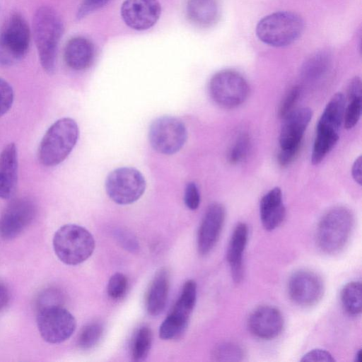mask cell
<instances>
[{
  "instance_id": "cell-7",
  "label": "cell",
  "mask_w": 362,
  "mask_h": 362,
  "mask_svg": "<svg viewBox=\"0 0 362 362\" xmlns=\"http://www.w3.org/2000/svg\"><path fill=\"white\" fill-rule=\"evenodd\" d=\"M30 41L29 26L19 13L12 14L0 30V65L12 66L27 54Z\"/></svg>"
},
{
  "instance_id": "cell-16",
  "label": "cell",
  "mask_w": 362,
  "mask_h": 362,
  "mask_svg": "<svg viewBox=\"0 0 362 362\" xmlns=\"http://www.w3.org/2000/svg\"><path fill=\"white\" fill-rule=\"evenodd\" d=\"M284 320L277 308L263 305L256 308L249 316L247 325L250 331L257 337L271 339L281 332Z\"/></svg>"
},
{
  "instance_id": "cell-1",
  "label": "cell",
  "mask_w": 362,
  "mask_h": 362,
  "mask_svg": "<svg viewBox=\"0 0 362 362\" xmlns=\"http://www.w3.org/2000/svg\"><path fill=\"white\" fill-rule=\"evenodd\" d=\"M33 35L42 69L52 74L56 67L57 47L63 35V22L58 13L47 6L35 11Z\"/></svg>"
},
{
  "instance_id": "cell-31",
  "label": "cell",
  "mask_w": 362,
  "mask_h": 362,
  "mask_svg": "<svg viewBox=\"0 0 362 362\" xmlns=\"http://www.w3.org/2000/svg\"><path fill=\"white\" fill-rule=\"evenodd\" d=\"M250 147L251 141L249 135L246 133L240 134L228 151V162L232 165L242 163L247 157Z\"/></svg>"
},
{
  "instance_id": "cell-35",
  "label": "cell",
  "mask_w": 362,
  "mask_h": 362,
  "mask_svg": "<svg viewBox=\"0 0 362 362\" xmlns=\"http://www.w3.org/2000/svg\"><path fill=\"white\" fill-rule=\"evenodd\" d=\"M300 94L299 86H294L290 88L282 100L278 110V115L280 118L285 117L293 110L295 104L298 100Z\"/></svg>"
},
{
  "instance_id": "cell-20",
  "label": "cell",
  "mask_w": 362,
  "mask_h": 362,
  "mask_svg": "<svg viewBox=\"0 0 362 362\" xmlns=\"http://www.w3.org/2000/svg\"><path fill=\"white\" fill-rule=\"evenodd\" d=\"M248 237V228L245 223H239L233 230L227 250V259L231 276L235 283L243 278V255Z\"/></svg>"
},
{
  "instance_id": "cell-44",
  "label": "cell",
  "mask_w": 362,
  "mask_h": 362,
  "mask_svg": "<svg viewBox=\"0 0 362 362\" xmlns=\"http://www.w3.org/2000/svg\"><path fill=\"white\" fill-rule=\"evenodd\" d=\"M10 293L7 287L0 281V311H1L8 303Z\"/></svg>"
},
{
  "instance_id": "cell-27",
  "label": "cell",
  "mask_w": 362,
  "mask_h": 362,
  "mask_svg": "<svg viewBox=\"0 0 362 362\" xmlns=\"http://www.w3.org/2000/svg\"><path fill=\"white\" fill-rule=\"evenodd\" d=\"M152 343V333L148 327H140L136 333L132 346V357L134 361H144L149 353Z\"/></svg>"
},
{
  "instance_id": "cell-15",
  "label": "cell",
  "mask_w": 362,
  "mask_h": 362,
  "mask_svg": "<svg viewBox=\"0 0 362 362\" xmlns=\"http://www.w3.org/2000/svg\"><path fill=\"white\" fill-rule=\"evenodd\" d=\"M226 218L225 207L220 203L210 204L201 222L197 235L199 253L205 255L216 244Z\"/></svg>"
},
{
  "instance_id": "cell-11",
  "label": "cell",
  "mask_w": 362,
  "mask_h": 362,
  "mask_svg": "<svg viewBox=\"0 0 362 362\" xmlns=\"http://www.w3.org/2000/svg\"><path fill=\"white\" fill-rule=\"evenodd\" d=\"M37 325L42 338L49 344L67 340L74 332L76 322L73 315L62 305L37 310Z\"/></svg>"
},
{
  "instance_id": "cell-26",
  "label": "cell",
  "mask_w": 362,
  "mask_h": 362,
  "mask_svg": "<svg viewBox=\"0 0 362 362\" xmlns=\"http://www.w3.org/2000/svg\"><path fill=\"white\" fill-rule=\"evenodd\" d=\"M361 284L351 281L346 284L341 292V302L344 310L351 315L361 313L362 308Z\"/></svg>"
},
{
  "instance_id": "cell-23",
  "label": "cell",
  "mask_w": 362,
  "mask_h": 362,
  "mask_svg": "<svg viewBox=\"0 0 362 362\" xmlns=\"http://www.w3.org/2000/svg\"><path fill=\"white\" fill-rule=\"evenodd\" d=\"M187 15L191 22L202 28L214 25L220 16L218 0H188Z\"/></svg>"
},
{
  "instance_id": "cell-45",
  "label": "cell",
  "mask_w": 362,
  "mask_h": 362,
  "mask_svg": "<svg viewBox=\"0 0 362 362\" xmlns=\"http://www.w3.org/2000/svg\"><path fill=\"white\" fill-rule=\"evenodd\" d=\"M361 356H362V351L361 349L358 350V351L356 353V361L361 362Z\"/></svg>"
},
{
  "instance_id": "cell-6",
  "label": "cell",
  "mask_w": 362,
  "mask_h": 362,
  "mask_svg": "<svg viewBox=\"0 0 362 362\" xmlns=\"http://www.w3.org/2000/svg\"><path fill=\"white\" fill-rule=\"evenodd\" d=\"M304 28L301 17L291 11H277L264 16L256 26V35L264 43L276 47L291 45Z\"/></svg>"
},
{
  "instance_id": "cell-2",
  "label": "cell",
  "mask_w": 362,
  "mask_h": 362,
  "mask_svg": "<svg viewBox=\"0 0 362 362\" xmlns=\"http://www.w3.org/2000/svg\"><path fill=\"white\" fill-rule=\"evenodd\" d=\"M79 130L69 117L58 119L45 134L38 148V158L45 166L52 167L64 161L77 143Z\"/></svg>"
},
{
  "instance_id": "cell-38",
  "label": "cell",
  "mask_w": 362,
  "mask_h": 362,
  "mask_svg": "<svg viewBox=\"0 0 362 362\" xmlns=\"http://www.w3.org/2000/svg\"><path fill=\"white\" fill-rule=\"evenodd\" d=\"M110 0H83L76 14L78 19H82L91 13L106 5Z\"/></svg>"
},
{
  "instance_id": "cell-30",
  "label": "cell",
  "mask_w": 362,
  "mask_h": 362,
  "mask_svg": "<svg viewBox=\"0 0 362 362\" xmlns=\"http://www.w3.org/2000/svg\"><path fill=\"white\" fill-rule=\"evenodd\" d=\"M103 333V326L98 322H90L81 329L77 344L79 348L87 350L98 344Z\"/></svg>"
},
{
  "instance_id": "cell-33",
  "label": "cell",
  "mask_w": 362,
  "mask_h": 362,
  "mask_svg": "<svg viewBox=\"0 0 362 362\" xmlns=\"http://www.w3.org/2000/svg\"><path fill=\"white\" fill-rule=\"evenodd\" d=\"M127 287L128 281L126 276L122 273L117 272L110 278L107 292L111 298L118 300L125 295Z\"/></svg>"
},
{
  "instance_id": "cell-22",
  "label": "cell",
  "mask_w": 362,
  "mask_h": 362,
  "mask_svg": "<svg viewBox=\"0 0 362 362\" xmlns=\"http://www.w3.org/2000/svg\"><path fill=\"white\" fill-rule=\"evenodd\" d=\"M169 286L168 271L165 268L160 269L156 273L146 296V310L150 315L158 316L165 309Z\"/></svg>"
},
{
  "instance_id": "cell-39",
  "label": "cell",
  "mask_w": 362,
  "mask_h": 362,
  "mask_svg": "<svg viewBox=\"0 0 362 362\" xmlns=\"http://www.w3.org/2000/svg\"><path fill=\"white\" fill-rule=\"evenodd\" d=\"M334 361L329 352L320 349L311 350L305 354L300 360L302 362H333Z\"/></svg>"
},
{
  "instance_id": "cell-19",
  "label": "cell",
  "mask_w": 362,
  "mask_h": 362,
  "mask_svg": "<svg viewBox=\"0 0 362 362\" xmlns=\"http://www.w3.org/2000/svg\"><path fill=\"white\" fill-rule=\"evenodd\" d=\"M259 214L262 224L267 230L276 228L284 221L286 208L279 187L270 189L262 197L259 204Z\"/></svg>"
},
{
  "instance_id": "cell-42",
  "label": "cell",
  "mask_w": 362,
  "mask_h": 362,
  "mask_svg": "<svg viewBox=\"0 0 362 362\" xmlns=\"http://www.w3.org/2000/svg\"><path fill=\"white\" fill-rule=\"evenodd\" d=\"M362 97V84L359 77L353 78L347 86V99Z\"/></svg>"
},
{
  "instance_id": "cell-12",
  "label": "cell",
  "mask_w": 362,
  "mask_h": 362,
  "mask_svg": "<svg viewBox=\"0 0 362 362\" xmlns=\"http://www.w3.org/2000/svg\"><path fill=\"white\" fill-rule=\"evenodd\" d=\"M36 213V204L31 199L12 200L0 214V237L4 240L18 237L33 222Z\"/></svg>"
},
{
  "instance_id": "cell-18",
  "label": "cell",
  "mask_w": 362,
  "mask_h": 362,
  "mask_svg": "<svg viewBox=\"0 0 362 362\" xmlns=\"http://www.w3.org/2000/svg\"><path fill=\"white\" fill-rule=\"evenodd\" d=\"M18 182V152L14 143L6 145L0 153V198H11Z\"/></svg>"
},
{
  "instance_id": "cell-9",
  "label": "cell",
  "mask_w": 362,
  "mask_h": 362,
  "mask_svg": "<svg viewBox=\"0 0 362 362\" xmlns=\"http://www.w3.org/2000/svg\"><path fill=\"white\" fill-rule=\"evenodd\" d=\"M105 191L116 204H131L143 195L146 189V180L140 171L132 167L115 169L105 180Z\"/></svg>"
},
{
  "instance_id": "cell-40",
  "label": "cell",
  "mask_w": 362,
  "mask_h": 362,
  "mask_svg": "<svg viewBox=\"0 0 362 362\" xmlns=\"http://www.w3.org/2000/svg\"><path fill=\"white\" fill-rule=\"evenodd\" d=\"M116 233L117 238L124 248L132 252L138 249V243L133 235L123 230H119Z\"/></svg>"
},
{
  "instance_id": "cell-8",
  "label": "cell",
  "mask_w": 362,
  "mask_h": 362,
  "mask_svg": "<svg viewBox=\"0 0 362 362\" xmlns=\"http://www.w3.org/2000/svg\"><path fill=\"white\" fill-rule=\"evenodd\" d=\"M209 93L219 106L233 109L242 105L247 98L250 86L239 72L225 69L216 72L209 83Z\"/></svg>"
},
{
  "instance_id": "cell-4",
  "label": "cell",
  "mask_w": 362,
  "mask_h": 362,
  "mask_svg": "<svg viewBox=\"0 0 362 362\" xmlns=\"http://www.w3.org/2000/svg\"><path fill=\"white\" fill-rule=\"evenodd\" d=\"M354 226V217L345 206H336L324 214L316 231L317 243L327 254L339 252L348 243Z\"/></svg>"
},
{
  "instance_id": "cell-10",
  "label": "cell",
  "mask_w": 362,
  "mask_h": 362,
  "mask_svg": "<svg viewBox=\"0 0 362 362\" xmlns=\"http://www.w3.org/2000/svg\"><path fill=\"white\" fill-rule=\"evenodd\" d=\"M187 139L183 122L174 116L165 115L152 122L148 131V141L156 152L172 155L178 152Z\"/></svg>"
},
{
  "instance_id": "cell-36",
  "label": "cell",
  "mask_w": 362,
  "mask_h": 362,
  "mask_svg": "<svg viewBox=\"0 0 362 362\" xmlns=\"http://www.w3.org/2000/svg\"><path fill=\"white\" fill-rule=\"evenodd\" d=\"M13 102V90L11 86L0 78V117L6 114Z\"/></svg>"
},
{
  "instance_id": "cell-43",
  "label": "cell",
  "mask_w": 362,
  "mask_h": 362,
  "mask_svg": "<svg viewBox=\"0 0 362 362\" xmlns=\"http://www.w3.org/2000/svg\"><path fill=\"white\" fill-rule=\"evenodd\" d=\"M361 167H362V158L361 156H359L356 160L354 161L352 169L351 174L354 180L358 185H361L362 182V173H361Z\"/></svg>"
},
{
  "instance_id": "cell-17",
  "label": "cell",
  "mask_w": 362,
  "mask_h": 362,
  "mask_svg": "<svg viewBox=\"0 0 362 362\" xmlns=\"http://www.w3.org/2000/svg\"><path fill=\"white\" fill-rule=\"evenodd\" d=\"M313 116L308 107L292 110L283 118L279 134L280 149L300 148L305 131Z\"/></svg>"
},
{
  "instance_id": "cell-29",
  "label": "cell",
  "mask_w": 362,
  "mask_h": 362,
  "mask_svg": "<svg viewBox=\"0 0 362 362\" xmlns=\"http://www.w3.org/2000/svg\"><path fill=\"white\" fill-rule=\"evenodd\" d=\"M244 356L242 347L233 342L221 343L212 351V358L216 361H241Z\"/></svg>"
},
{
  "instance_id": "cell-41",
  "label": "cell",
  "mask_w": 362,
  "mask_h": 362,
  "mask_svg": "<svg viewBox=\"0 0 362 362\" xmlns=\"http://www.w3.org/2000/svg\"><path fill=\"white\" fill-rule=\"evenodd\" d=\"M300 148L280 149L277 160L281 166L289 165L297 156Z\"/></svg>"
},
{
  "instance_id": "cell-34",
  "label": "cell",
  "mask_w": 362,
  "mask_h": 362,
  "mask_svg": "<svg viewBox=\"0 0 362 362\" xmlns=\"http://www.w3.org/2000/svg\"><path fill=\"white\" fill-rule=\"evenodd\" d=\"M63 300L62 293L55 288H49L39 294L36 307L37 310L44 308L62 305Z\"/></svg>"
},
{
  "instance_id": "cell-28",
  "label": "cell",
  "mask_w": 362,
  "mask_h": 362,
  "mask_svg": "<svg viewBox=\"0 0 362 362\" xmlns=\"http://www.w3.org/2000/svg\"><path fill=\"white\" fill-rule=\"evenodd\" d=\"M187 324L188 321L170 313L160 326L159 337L163 340L176 339L184 332Z\"/></svg>"
},
{
  "instance_id": "cell-37",
  "label": "cell",
  "mask_w": 362,
  "mask_h": 362,
  "mask_svg": "<svg viewBox=\"0 0 362 362\" xmlns=\"http://www.w3.org/2000/svg\"><path fill=\"white\" fill-rule=\"evenodd\" d=\"M184 202L186 206L190 210H196L200 204V194L194 182H189L185 190Z\"/></svg>"
},
{
  "instance_id": "cell-14",
  "label": "cell",
  "mask_w": 362,
  "mask_h": 362,
  "mask_svg": "<svg viewBox=\"0 0 362 362\" xmlns=\"http://www.w3.org/2000/svg\"><path fill=\"white\" fill-rule=\"evenodd\" d=\"M120 13L124 22L129 28L145 30L156 23L161 8L158 0H125Z\"/></svg>"
},
{
  "instance_id": "cell-3",
  "label": "cell",
  "mask_w": 362,
  "mask_h": 362,
  "mask_svg": "<svg viewBox=\"0 0 362 362\" xmlns=\"http://www.w3.org/2000/svg\"><path fill=\"white\" fill-rule=\"evenodd\" d=\"M346 98L341 93L334 94L327 103L316 126L311 153V163L317 165L337 144L343 124Z\"/></svg>"
},
{
  "instance_id": "cell-25",
  "label": "cell",
  "mask_w": 362,
  "mask_h": 362,
  "mask_svg": "<svg viewBox=\"0 0 362 362\" xmlns=\"http://www.w3.org/2000/svg\"><path fill=\"white\" fill-rule=\"evenodd\" d=\"M197 300V284L189 279L183 285L180 296L175 304L172 313L189 321Z\"/></svg>"
},
{
  "instance_id": "cell-32",
  "label": "cell",
  "mask_w": 362,
  "mask_h": 362,
  "mask_svg": "<svg viewBox=\"0 0 362 362\" xmlns=\"http://www.w3.org/2000/svg\"><path fill=\"white\" fill-rule=\"evenodd\" d=\"M348 105L345 106L343 124L346 129L353 128L358 122L362 110V97L348 100Z\"/></svg>"
},
{
  "instance_id": "cell-21",
  "label": "cell",
  "mask_w": 362,
  "mask_h": 362,
  "mask_svg": "<svg viewBox=\"0 0 362 362\" xmlns=\"http://www.w3.org/2000/svg\"><path fill=\"white\" fill-rule=\"evenodd\" d=\"M94 54L92 42L81 36L70 39L65 46L64 52L66 64L76 71L88 68L93 61Z\"/></svg>"
},
{
  "instance_id": "cell-5",
  "label": "cell",
  "mask_w": 362,
  "mask_h": 362,
  "mask_svg": "<svg viewBox=\"0 0 362 362\" xmlns=\"http://www.w3.org/2000/svg\"><path fill=\"white\" fill-rule=\"evenodd\" d=\"M53 248L57 257L67 265H77L93 254L95 242L92 234L76 224L60 227L53 237Z\"/></svg>"
},
{
  "instance_id": "cell-24",
  "label": "cell",
  "mask_w": 362,
  "mask_h": 362,
  "mask_svg": "<svg viewBox=\"0 0 362 362\" xmlns=\"http://www.w3.org/2000/svg\"><path fill=\"white\" fill-rule=\"evenodd\" d=\"M332 59L329 53L320 51L309 57L301 68V76L308 82H317L330 71Z\"/></svg>"
},
{
  "instance_id": "cell-13",
  "label": "cell",
  "mask_w": 362,
  "mask_h": 362,
  "mask_svg": "<svg viewBox=\"0 0 362 362\" xmlns=\"http://www.w3.org/2000/svg\"><path fill=\"white\" fill-rule=\"evenodd\" d=\"M325 291L323 281L313 272L300 270L293 273L288 283L290 298L300 306H312L322 298Z\"/></svg>"
}]
</instances>
